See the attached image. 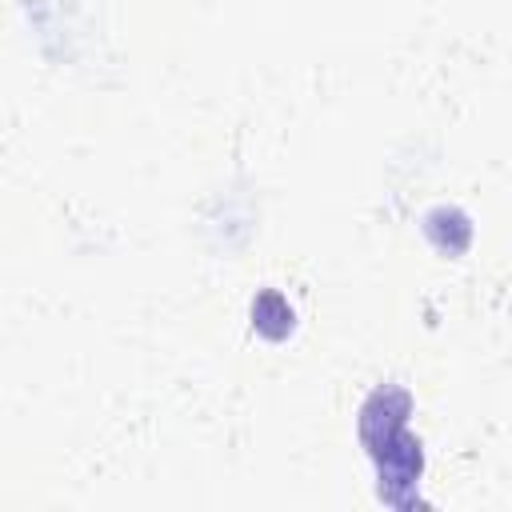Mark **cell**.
I'll use <instances>...</instances> for the list:
<instances>
[{
    "label": "cell",
    "mask_w": 512,
    "mask_h": 512,
    "mask_svg": "<svg viewBox=\"0 0 512 512\" xmlns=\"http://www.w3.org/2000/svg\"><path fill=\"white\" fill-rule=\"evenodd\" d=\"M252 320H256V328H260L264 336L280 340V336L292 328V308H288V300H284L280 292H264V296L252 304Z\"/></svg>",
    "instance_id": "3957f363"
},
{
    "label": "cell",
    "mask_w": 512,
    "mask_h": 512,
    "mask_svg": "<svg viewBox=\"0 0 512 512\" xmlns=\"http://www.w3.org/2000/svg\"><path fill=\"white\" fill-rule=\"evenodd\" d=\"M376 464H380V496L388 504H408L404 488H416V476H420V440L404 428H396L388 440H380L372 448Z\"/></svg>",
    "instance_id": "6da1fadb"
},
{
    "label": "cell",
    "mask_w": 512,
    "mask_h": 512,
    "mask_svg": "<svg viewBox=\"0 0 512 512\" xmlns=\"http://www.w3.org/2000/svg\"><path fill=\"white\" fill-rule=\"evenodd\" d=\"M404 416H408V396L400 388H376L368 396V404L360 408V436L368 444V452L388 440L396 428H404Z\"/></svg>",
    "instance_id": "7a4b0ae2"
}]
</instances>
